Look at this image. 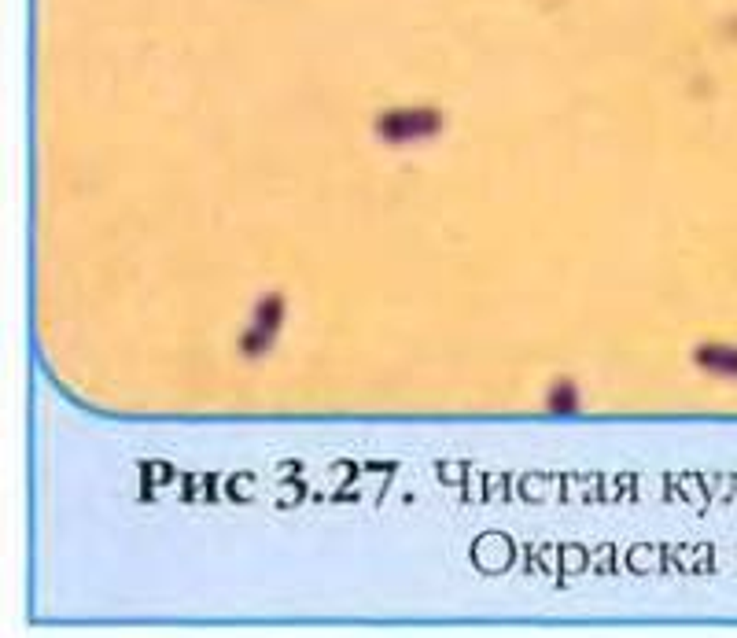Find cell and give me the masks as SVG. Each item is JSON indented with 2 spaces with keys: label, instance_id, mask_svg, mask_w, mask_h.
<instances>
[{
  "label": "cell",
  "instance_id": "1",
  "mask_svg": "<svg viewBox=\"0 0 737 638\" xmlns=\"http://www.w3.org/2000/svg\"><path fill=\"white\" fill-rule=\"evenodd\" d=\"M439 130H442V114L432 107H399V111H387L376 119V133L383 141H394V144L424 141V137H435Z\"/></svg>",
  "mask_w": 737,
  "mask_h": 638
},
{
  "label": "cell",
  "instance_id": "2",
  "mask_svg": "<svg viewBox=\"0 0 737 638\" xmlns=\"http://www.w3.org/2000/svg\"><path fill=\"white\" fill-rule=\"evenodd\" d=\"M280 314H285V307H280L276 296H273V299H262L258 318H255L251 332L244 336V351H247V355H258V351H266V347L273 343V332H276V325H280Z\"/></svg>",
  "mask_w": 737,
  "mask_h": 638
}]
</instances>
